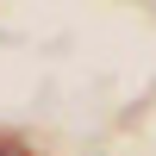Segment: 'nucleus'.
I'll return each instance as SVG.
<instances>
[{"label":"nucleus","instance_id":"nucleus-1","mask_svg":"<svg viewBox=\"0 0 156 156\" xmlns=\"http://www.w3.org/2000/svg\"><path fill=\"white\" fill-rule=\"evenodd\" d=\"M0 156H19V150H6V144H0Z\"/></svg>","mask_w":156,"mask_h":156}]
</instances>
